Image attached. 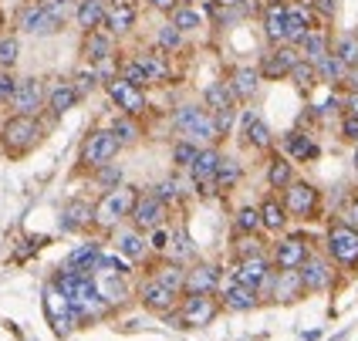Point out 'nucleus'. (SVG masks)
<instances>
[{
    "label": "nucleus",
    "instance_id": "obj_48",
    "mask_svg": "<svg viewBox=\"0 0 358 341\" xmlns=\"http://www.w3.org/2000/svg\"><path fill=\"white\" fill-rule=\"evenodd\" d=\"M125 176H122V166H115V162H108V166H101V169H95V182H99L105 193H112V189H119V186H125Z\"/></svg>",
    "mask_w": 358,
    "mask_h": 341
},
{
    "label": "nucleus",
    "instance_id": "obj_2",
    "mask_svg": "<svg viewBox=\"0 0 358 341\" xmlns=\"http://www.w3.org/2000/svg\"><path fill=\"white\" fill-rule=\"evenodd\" d=\"M136 200H139V189H136V186H119V189H112V193H101V200L95 203L92 226H95V230H119L122 223L129 220Z\"/></svg>",
    "mask_w": 358,
    "mask_h": 341
},
{
    "label": "nucleus",
    "instance_id": "obj_28",
    "mask_svg": "<svg viewBox=\"0 0 358 341\" xmlns=\"http://www.w3.org/2000/svg\"><path fill=\"white\" fill-rule=\"evenodd\" d=\"M284 27H287V3H280V0L267 3V10H264V34H267V41L271 44H284L287 41Z\"/></svg>",
    "mask_w": 358,
    "mask_h": 341
},
{
    "label": "nucleus",
    "instance_id": "obj_46",
    "mask_svg": "<svg viewBox=\"0 0 358 341\" xmlns=\"http://www.w3.org/2000/svg\"><path fill=\"white\" fill-rule=\"evenodd\" d=\"M196 156H199V145H196V142L179 139L176 145H173V166H176V169H193Z\"/></svg>",
    "mask_w": 358,
    "mask_h": 341
},
{
    "label": "nucleus",
    "instance_id": "obj_51",
    "mask_svg": "<svg viewBox=\"0 0 358 341\" xmlns=\"http://www.w3.org/2000/svg\"><path fill=\"white\" fill-rule=\"evenodd\" d=\"M169 17H173V27H179L182 34H186V31H196L199 24H203V17H199L193 7H186V3H182V7H176Z\"/></svg>",
    "mask_w": 358,
    "mask_h": 341
},
{
    "label": "nucleus",
    "instance_id": "obj_43",
    "mask_svg": "<svg viewBox=\"0 0 358 341\" xmlns=\"http://www.w3.org/2000/svg\"><path fill=\"white\" fill-rule=\"evenodd\" d=\"M234 230H237V233H243V237H257L260 230H264L257 206H240L237 213H234Z\"/></svg>",
    "mask_w": 358,
    "mask_h": 341
},
{
    "label": "nucleus",
    "instance_id": "obj_7",
    "mask_svg": "<svg viewBox=\"0 0 358 341\" xmlns=\"http://www.w3.org/2000/svg\"><path fill=\"white\" fill-rule=\"evenodd\" d=\"M0 142L10 156H24L41 142V122L34 115H14V119L3 122Z\"/></svg>",
    "mask_w": 358,
    "mask_h": 341
},
{
    "label": "nucleus",
    "instance_id": "obj_45",
    "mask_svg": "<svg viewBox=\"0 0 358 341\" xmlns=\"http://www.w3.org/2000/svg\"><path fill=\"white\" fill-rule=\"evenodd\" d=\"M112 132H115V139H119V145L122 149H129V145H136L139 142V136H142V129H139V122L136 119H119L115 125H112Z\"/></svg>",
    "mask_w": 358,
    "mask_h": 341
},
{
    "label": "nucleus",
    "instance_id": "obj_34",
    "mask_svg": "<svg viewBox=\"0 0 358 341\" xmlns=\"http://www.w3.org/2000/svg\"><path fill=\"white\" fill-rule=\"evenodd\" d=\"M260 210V223H264V230H271V233H280L284 226H287V210H284V203L278 196H267V200L257 206Z\"/></svg>",
    "mask_w": 358,
    "mask_h": 341
},
{
    "label": "nucleus",
    "instance_id": "obj_27",
    "mask_svg": "<svg viewBox=\"0 0 358 341\" xmlns=\"http://www.w3.org/2000/svg\"><path fill=\"white\" fill-rule=\"evenodd\" d=\"M149 193H152V196H156V200H159L166 210H173V206H179V203L186 200L189 186H186V182H182L176 173H173V176H162V180L156 182V186H152Z\"/></svg>",
    "mask_w": 358,
    "mask_h": 341
},
{
    "label": "nucleus",
    "instance_id": "obj_61",
    "mask_svg": "<svg viewBox=\"0 0 358 341\" xmlns=\"http://www.w3.org/2000/svg\"><path fill=\"white\" fill-rule=\"evenodd\" d=\"M345 115H355L358 119V92H348V99H345Z\"/></svg>",
    "mask_w": 358,
    "mask_h": 341
},
{
    "label": "nucleus",
    "instance_id": "obj_58",
    "mask_svg": "<svg viewBox=\"0 0 358 341\" xmlns=\"http://www.w3.org/2000/svg\"><path fill=\"white\" fill-rule=\"evenodd\" d=\"M341 136L358 145V119L355 115H345V119H341Z\"/></svg>",
    "mask_w": 358,
    "mask_h": 341
},
{
    "label": "nucleus",
    "instance_id": "obj_3",
    "mask_svg": "<svg viewBox=\"0 0 358 341\" xmlns=\"http://www.w3.org/2000/svg\"><path fill=\"white\" fill-rule=\"evenodd\" d=\"M324 250H328V261L335 267L358 270V230L352 223H331L328 237H324Z\"/></svg>",
    "mask_w": 358,
    "mask_h": 341
},
{
    "label": "nucleus",
    "instance_id": "obj_13",
    "mask_svg": "<svg viewBox=\"0 0 358 341\" xmlns=\"http://www.w3.org/2000/svg\"><path fill=\"white\" fill-rule=\"evenodd\" d=\"M166 213H169V210H166L152 193H139V200H136L132 213H129V226L139 230V233H152L156 226L166 223Z\"/></svg>",
    "mask_w": 358,
    "mask_h": 341
},
{
    "label": "nucleus",
    "instance_id": "obj_41",
    "mask_svg": "<svg viewBox=\"0 0 358 341\" xmlns=\"http://www.w3.org/2000/svg\"><path fill=\"white\" fill-rule=\"evenodd\" d=\"M243 132H247V142L254 145V149H271V129H267V122L257 119L254 112H247L243 115Z\"/></svg>",
    "mask_w": 358,
    "mask_h": 341
},
{
    "label": "nucleus",
    "instance_id": "obj_31",
    "mask_svg": "<svg viewBox=\"0 0 358 341\" xmlns=\"http://www.w3.org/2000/svg\"><path fill=\"white\" fill-rule=\"evenodd\" d=\"M92 217H95V206H88V203H68L64 210H61V230H88L92 226Z\"/></svg>",
    "mask_w": 358,
    "mask_h": 341
},
{
    "label": "nucleus",
    "instance_id": "obj_49",
    "mask_svg": "<svg viewBox=\"0 0 358 341\" xmlns=\"http://www.w3.org/2000/svg\"><path fill=\"white\" fill-rule=\"evenodd\" d=\"M318 75L324 81H345L348 78V64H345L338 55H328V58L318 64Z\"/></svg>",
    "mask_w": 358,
    "mask_h": 341
},
{
    "label": "nucleus",
    "instance_id": "obj_53",
    "mask_svg": "<svg viewBox=\"0 0 358 341\" xmlns=\"http://www.w3.org/2000/svg\"><path fill=\"white\" fill-rule=\"evenodd\" d=\"M291 78L298 81V88H304V92H308V88L315 85V78H318V68H315L311 61L301 58L298 64H294V71H291Z\"/></svg>",
    "mask_w": 358,
    "mask_h": 341
},
{
    "label": "nucleus",
    "instance_id": "obj_6",
    "mask_svg": "<svg viewBox=\"0 0 358 341\" xmlns=\"http://www.w3.org/2000/svg\"><path fill=\"white\" fill-rule=\"evenodd\" d=\"M119 139H115V132L112 129H95V132H88L85 142H81V152H78V166L81 169H88V173H95L101 166H108V162L119 156Z\"/></svg>",
    "mask_w": 358,
    "mask_h": 341
},
{
    "label": "nucleus",
    "instance_id": "obj_36",
    "mask_svg": "<svg viewBox=\"0 0 358 341\" xmlns=\"http://www.w3.org/2000/svg\"><path fill=\"white\" fill-rule=\"evenodd\" d=\"M78 92H75V85L71 81H61V85H55L51 92H48V108L55 112V115H64V112H71L75 105H78Z\"/></svg>",
    "mask_w": 358,
    "mask_h": 341
},
{
    "label": "nucleus",
    "instance_id": "obj_30",
    "mask_svg": "<svg viewBox=\"0 0 358 341\" xmlns=\"http://www.w3.org/2000/svg\"><path fill=\"white\" fill-rule=\"evenodd\" d=\"M105 14H108V3L105 0H78V7H75V20H78V27L88 34V31H99L101 24H105Z\"/></svg>",
    "mask_w": 358,
    "mask_h": 341
},
{
    "label": "nucleus",
    "instance_id": "obj_33",
    "mask_svg": "<svg viewBox=\"0 0 358 341\" xmlns=\"http://www.w3.org/2000/svg\"><path fill=\"white\" fill-rule=\"evenodd\" d=\"M227 85H230V88H234V95H237V99H254V95H257V88H260V71L257 68H247V64H243V68H234V75H230V81H227Z\"/></svg>",
    "mask_w": 358,
    "mask_h": 341
},
{
    "label": "nucleus",
    "instance_id": "obj_21",
    "mask_svg": "<svg viewBox=\"0 0 358 341\" xmlns=\"http://www.w3.org/2000/svg\"><path fill=\"white\" fill-rule=\"evenodd\" d=\"M311 31H315V10L308 3H287V27H284L287 44H301Z\"/></svg>",
    "mask_w": 358,
    "mask_h": 341
},
{
    "label": "nucleus",
    "instance_id": "obj_32",
    "mask_svg": "<svg viewBox=\"0 0 358 341\" xmlns=\"http://www.w3.org/2000/svg\"><path fill=\"white\" fill-rule=\"evenodd\" d=\"M156 284H162V287H169V291H176V294H182V287H186V267L182 263H173V261H162L152 267V274H149Z\"/></svg>",
    "mask_w": 358,
    "mask_h": 341
},
{
    "label": "nucleus",
    "instance_id": "obj_16",
    "mask_svg": "<svg viewBox=\"0 0 358 341\" xmlns=\"http://www.w3.org/2000/svg\"><path fill=\"white\" fill-rule=\"evenodd\" d=\"M44 101H48V92H44L41 78H20L10 95V108H14V115H38Z\"/></svg>",
    "mask_w": 358,
    "mask_h": 341
},
{
    "label": "nucleus",
    "instance_id": "obj_55",
    "mask_svg": "<svg viewBox=\"0 0 358 341\" xmlns=\"http://www.w3.org/2000/svg\"><path fill=\"white\" fill-rule=\"evenodd\" d=\"M17 51H20L17 38H3L0 41V64H3V68H10V64L17 61Z\"/></svg>",
    "mask_w": 358,
    "mask_h": 341
},
{
    "label": "nucleus",
    "instance_id": "obj_42",
    "mask_svg": "<svg viewBox=\"0 0 358 341\" xmlns=\"http://www.w3.org/2000/svg\"><path fill=\"white\" fill-rule=\"evenodd\" d=\"M166 261L173 263H196V247H193V240H189V233H173V243H169V254H166Z\"/></svg>",
    "mask_w": 358,
    "mask_h": 341
},
{
    "label": "nucleus",
    "instance_id": "obj_5",
    "mask_svg": "<svg viewBox=\"0 0 358 341\" xmlns=\"http://www.w3.org/2000/svg\"><path fill=\"white\" fill-rule=\"evenodd\" d=\"M68 17V0H41L20 14V27L27 34H55Z\"/></svg>",
    "mask_w": 358,
    "mask_h": 341
},
{
    "label": "nucleus",
    "instance_id": "obj_14",
    "mask_svg": "<svg viewBox=\"0 0 358 341\" xmlns=\"http://www.w3.org/2000/svg\"><path fill=\"white\" fill-rule=\"evenodd\" d=\"M311 257V247L304 237H280L271 250V263L274 270H301V263Z\"/></svg>",
    "mask_w": 358,
    "mask_h": 341
},
{
    "label": "nucleus",
    "instance_id": "obj_8",
    "mask_svg": "<svg viewBox=\"0 0 358 341\" xmlns=\"http://www.w3.org/2000/svg\"><path fill=\"white\" fill-rule=\"evenodd\" d=\"M271 277H274V263L267 254H254V257H240L237 267H234V281L257 291L260 301L271 294Z\"/></svg>",
    "mask_w": 358,
    "mask_h": 341
},
{
    "label": "nucleus",
    "instance_id": "obj_10",
    "mask_svg": "<svg viewBox=\"0 0 358 341\" xmlns=\"http://www.w3.org/2000/svg\"><path fill=\"white\" fill-rule=\"evenodd\" d=\"M220 159H223V152H220L217 145H206V149H199L196 162H193V169H189V180L193 186L199 189V196H217V169H220Z\"/></svg>",
    "mask_w": 358,
    "mask_h": 341
},
{
    "label": "nucleus",
    "instance_id": "obj_64",
    "mask_svg": "<svg viewBox=\"0 0 358 341\" xmlns=\"http://www.w3.org/2000/svg\"><path fill=\"white\" fill-rule=\"evenodd\" d=\"M355 217H358V203H355Z\"/></svg>",
    "mask_w": 358,
    "mask_h": 341
},
{
    "label": "nucleus",
    "instance_id": "obj_22",
    "mask_svg": "<svg viewBox=\"0 0 358 341\" xmlns=\"http://www.w3.org/2000/svg\"><path fill=\"white\" fill-rule=\"evenodd\" d=\"M101 254H105V250H101L99 240H85V243H78V247L68 254L64 267H68V270H78V274H92V277H95Z\"/></svg>",
    "mask_w": 358,
    "mask_h": 341
},
{
    "label": "nucleus",
    "instance_id": "obj_12",
    "mask_svg": "<svg viewBox=\"0 0 358 341\" xmlns=\"http://www.w3.org/2000/svg\"><path fill=\"white\" fill-rule=\"evenodd\" d=\"M220 284H223L220 263L196 261V263L186 267V287H182V294H213V298H217Z\"/></svg>",
    "mask_w": 358,
    "mask_h": 341
},
{
    "label": "nucleus",
    "instance_id": "obj_20",
    "mask_svg": "<svg viewBox=\"0 0 358 341\" xmlns=\"http://www.w3.org/2000/svg\"><path fill=\"white\" fill-rule=\"evenodd\" d=\"M136 20H139V10H136V3H129V0H112L108 3V14H105V31L112 34V38H119V34H129L132 27H136Z\"/></svg>",
    "mask_w": 358,
    "mask_h": 341
},
{
    "label": "nucleus",
    "instance_id": "obj_19",
    "mask_svg": "<svg viewBox=\"0 0 358 341\" xmlns=\"http://www.w3.org/2000/svg\"><path fill=\"white\" fill-rule=\"evenodd\" d=\"M260 304V294L257 291H250V287H243L230 277V284L220 291V307L223 311H234V314H247V311H254Z\"/></svg>",
    "mask_w": 358,
    "mask_h": 341
},
{
    "label": "nucleus",
    "instance_id": "obj_56",
    "mask_svg": "<svg viewBox=\"0 0 358 341\" xmlns=\"http://www.w3.org/2000/svg\"><path fill=\"white\" fill-rule=\"evenodd\" d=\"M95 85H99V78H95V71L88 68V71H78L75 75V92H78L81 99L88 95V92H95Z\"/></svg>",
    "mask_w": 358,
    "mask_h": 341
},
{
    "label": "nucleus",
    "instance_id": "obj_11",
    "mask_svg": "<svg viewBox=\"0 0 358 341\" xmlns=\"http://www.w3.org/2000/svg\"><path fill=\"white\" fill-rule=\"evenodd\" d=\"M136 298H139V304L149 311V314H159V318H169V314L179 307V301H182V294H176V291H169V287L156 284L152 277L142 284Z\"/></svg>",
    "mask_w": 358,
    "mask_h": 341
},
{
    "label": "nucleus",
    "instance_id": "obj_17",
    "mask_svg": "<svg viewBox=\"0 0 358 341\" xmlns=\"http://www.w3.org/2000/svg\"><path fill=\"white\" fill-rule=\"evenodd\" d=\"M301 284H304V291L308 294H321V291H328L331 284H335V270H331V261H324L321 254H311L308 261L301 263Z\"/></svg>",
    "mask_w": 358,
    "mask_h": 341
},
{
    "label": "nucleus",
    "instance_id": "obj_50",
    "mask_svg": "<svg viewBox=\"0 0 358 341\" xmlns=\"http://www.w3.org/2000/svg\"><path fill=\"white\" fill-rule=\"evenodd\" d=\"M145 243H149V250H152V254L166 257V254H169V243H173V230L162 223V226H156L152 233H145Z\"/></svg>",
    "mask_w": 358,
    "mask_h": 341
},
{
    "label": "nucleus",
    "instance_id": "obj_39",
    "mask_svg": "<svg viewBox=\"0 0 358 341\" xmlns=\"http://www.w3.org/2000/svg\"><path fill=\"white\" fill-rule=\"evenodd\" d=\"M95 284H99V294H101V301L108 304V311L129 301V287H125V277H95Z\"/></svg>",
    "mask_w": 358,
    "mask_h": 341
},
{
    "label": "nucleus",
    "instance_id": "obj_47",
    "mask_svg": "<svg viewBox=\"0 0 358 341\" xmlns=\"http://www.w3.org/2000/svg\"><path fill=\"white\" fill-rule=\"evenodd\" d=\"M331 55H338L348 68H358V34H341L335 41V51Z\"/></svg>",
    "mask_w": 358,
    "mask_h": 341
},
{
    "label": "nucleus",
    "instance_id": "obj_15",
    "mask_svg": "<svg viewBox=\"0 0 358 341\" xmlns=\"http://www.w3.org/2000/svg\"><path fill=\"white\" fill-rule=\"evenodd\" d=\"M105 92H108V99L115 101V105H119L129 119H136V115H142V112L149 108L145 92H142V88H136V85H129V81H122V78L108 81V85H105Z\"/></svg>",
    "mask_w": 358,
    "mask_h": 341
},
{
    "label": "nucleus",
    "instance_id": "obj_38",
    "mask_svg": "<svg viewBox=\"0 0 358 341\" xmlns=\"http://www.w3.org/2000/svg\"><path fill=\"white\" fill-rule=\"evenodd\" d=\"M284 149H287V156L294 162H311V159H318V145L311 142V136H304V132H291L287 136V142H284Z\"/></svg>",
    "mask_w": 358,
    "mask_h": 341
},
{
    "label": "nucleus",
    "instance_id": "obj_9",
    "mask_svg": "<svg viewBox=\"0 0 358 341\" xmlns=\"http://www.w3.org/2000/svg\"><path fill=\"white\" fill-rule=\"evenodd\" d=\"M280 203H284L287 217H294V220H315L321 193H318V186H311V182H304V180H294L284 189V200Z\"/></svg>",
    "mask_w": 358,
    "mask_h": 341
},
{
    "label": "nucleus",
    "instance_id": "obj_44",
    "mask_svg": "<svg viewBox=\"0 0 358 341\" xmlns=\"http://www.w3.org/2000/svg\"><path fill=\"white\" fill-rule=\"evenodd\" d=\"M95 274L99 277H129L132 274V263L125 261V257H115V254H101Z\"/></svg>",
    "mask_w": 358,
    "mask_h": 341
},
{
    "label": "nucleus",
    "instance_id": "obj_26",
    "mask_svg": "<svg viewBox=\"0 0 358 341\" xmlns=\"http://www.w3.org/2000/svg\"><path fill=\"white\" fill-rule=\"evenodd\" d=\"M203 108L213 112V115H220V112H234V108H237L234 88H230L227 81H213V85L203 92Z\"/></svg>",
    "mask_w": 358,
    "mask_h": 341
},
{
    "label": "nucleus",
    "instance_id": "obj_63",
    "mask_svg": "<svg viewBox=\"0 0 358 341\" xmlns=\"http://www.w3.org/2000/svg\"><path fill=\"white\" fill-rule=\"evenodd\" d=\"M182 3H186V7H189V3H193V0H182Z\"/></svg>",
    "mask_w": 358,
    "mask_h": 341
},
{
    "label": "nucleus",
    "instance_id": "obj_25",
    "mask_svg": "<svg viewBox=\"0 0 358 341\" xmlns=\"http://www.w3.org/2000/svg\"><path fill=\"white\" fill-rule=\"evenodd\" d=\"M81 55H85V61L99 64V61H105V58H112V55H115V41H112V34H108L105 27L88 31V34L81 38Z\"/></svg>",
    "mask_w": 358,
    "mask_h": 341
},
{
    "label": "nucleus",
    "instance_id": "obj_60",
    "mask_svg": "<svg viewBox=\"0 0 358 341\" xmlns=\"http://www.w3.org/2000/svg\"><path fill=\"white\" fill-rule=\"evenodd\" d=\"M156 10H162V14H173L176 7H182V0H149Z\"/></svg>",
    "mask_w": 358,
    "mask_h": 341
},
{
    "label": "nucleus",
    "instance_id": "obj_40",
    "mask_svg": "<svg viewBox=\"0 0 358 341\" xmlns=\"http://www.w3.org/2000/svg\"><path fill=\"white\" fill-rule=\"evenodd\" d=\"M240 180H243V166H240V159L223 156V159H220V169H217V193H230Z\"/></svg>",
    "mask_w": 358,
    "mask_h": 341
},
{
    "label": "nucleus",
    "instance_id": "obj_35",
    "mask_svg": "<svg viewBox=\"0 0 358 341\" xmlns=\"http://www.w3.org/2000/svg\"><path fill=\"white\" fill-rule=\"evenodd\" d=\"M298 48H301V58H304V61H311L315 68H318L321 61H324L328 55H331V44H328V34H324V31H311V34H308V38L301 41Z\"/></svg>",
    "mask_w": 358,
    "mask_h": 341
},
{
    "label": "nucleus",
    "instance_id": "obj_18",
    "mask_svg": "<svg viewBox=\"0 0 358 341\" xmlns=\"http://www.w3.org/2000/svg\"><path fill=\"white\" fill-rule=\"evenodd\" d=\"M308 291H304V284H301V274L298 270H274V277H271V301L278 304H294L301 301Z\"/></svg>",
    "mask_w": 358,
    "mask_h": 341
},
{
    "label": "nucleus",
    "instance_id": "obj_37",
    "mask_svg": "<svg viewBox=\"0 0 358 341\" xmlns=\"http://www.w3.org/2000/svg\"><path fill=\"white\" fill-rule=\"evenodd\" d=\"M291 182H294V162L284 159V156H278V159L267 162V186H271V189L284 193Z\"/></svg>",
    "mask_w": 358,
    "mask_h": 341
},
{
    "label": "nucleus",
    "instance_id": "obj_23",
    "mask_svg": "<svg viewBox=\"0 0 358 341\" xmlns=\"http://www.w3.org/2000/svg\"><path fill=\"white\" fill-rule=\"evenodd\" d=\"M301 61V55L294 48H278V51H271L264 64H260V78H291V71H294V64Z\"/></svg>",
    "mask_w": 358,
    "mask_h": 341
},
{
    "label": "nucleus",
    "instance_id": "obj_52",
    "mask_svg": "<svg viewBox=\"0 0 358 341\" xmlns=\"http://www.w3.org/2000/svg\"><path fill=\"white\" fill-rule=\"evenodd\" d=\"M156 44H159V51H179L182 48V31L173 27V24H166V27H159V34H156Z\"/></svg>",
    "mask_w": 358,
    "mask_h": 341
},
{
    "label": "nucleus",
    "instance_id": "obj_24",
    "mask_svg": "<svg viewBox=\"0 0 358 341\" xmlns=\"http://www.w3.org/2000/svg\"><path fill=\"white\" fill-rule=\"evenodd\" d=\"M115 250L132 263H142L149 254H152L149 243H145V237H142L139 230H132V226H122L119 233H115Z\"/></svg>",
    "mask_w": 358,
    "mask_h": 341
},
{
    "label": "nucleus",
    "instance_id": "obj_62",
    "mask_svg": "<svg viewBox=\"0 0 358 341\" xmlns=\"http://www.w3.org/2000/svg\"><path fill=\"white\" fill-rule=\"evenodd\" d=\"M355 169H358V149H355Z\"/></svg>",
    "mask_w": 358,
    "mask_h": 341
},
{
    "label": "nucleus",
    "instance_id": "obj_29",
    "mask_svg": "<svg viewBox=\"0 0 358 341\" xmlns=\"http://www.w3.org/2000/svg\"><path fill=\"white\" fill-rule=\"evenodd\" d=\"M136 61H139V68L145 71L149 85H162V81L173 78V68H169V61H166L162 51H139Z\"/></svg>",
    "mask_w": 358,
    "mask_h": 341
},
{
    "label": "nucleus",
    "instance_id": "obj_1",
    "mask_svg": "<svg viewBox=\"0 0 358 341\" xmlns=\"http://www.w3.org/2000/svg\"><path fill=\"white\" fill-rule=\"evenodd\" d=\"M173 129L179 132V139L196 142L199 149H206V145H213L220 139L217 119L203 105H179L176 112H173Z\"/></svg>",
    "mask_w": 358,
    "mask_h": 341
},
{
    "label": "nucleus",
    "instance_id": "obj_57",
    "mask_svg": "<svg viewBox=\"0 0 358 341\" xmlns=\"http://www.w3.org/2000/svg\"><path fill=\"white\" fill-rule=\"evenodd\" d=\"M213 119H217V132H220V139H223V136H230V129H234L237 108H234V112H220V115H213Z\"/></svg>",
    "mask_w": 358,
    "mask_h": 341
},
{
    "label": "nucleus",
    "instance_id": "obj_4",
    "mask_svg": "<svg viewBox=\"0 0 358 341\" xmlns=\"http://www.w3.org/2000/svg\"><path fill=\"white\" fill-rule=\"evenodd\" d=\"M220 311V298L213 294H186L182 301H179L176 314H169V324H176V328H206V324H213Z\"/></svg>",
    "mask_w": 358,
    "mask_h": 341
},
{
    "label": "nucleus",
    "instance_id": "obj_59",
    "mask_svg": "<svg viewBox=\"0 0 358 341\" xmlns=\"http://www.w3.org/2000/svg\"><path fill=\"white\" fill-rule=\"evenodd\" d=\"M14 88H17V78H10V75H0V99L10 101V95H14Z\"/></svg>",
    "mask_w": 358,
    "mask_h": 341
},
{
    "label": "nucleus",
    "instance_id": "obj_54",
    "mask_svg": "<svg viewBox=\"0 0 358 341\" xmlns=\"http://www.w3.org/2000/svg\"><path fill=\"white\" fill-rule=\"evenodd\" d=\"M122 81H129V85H136V88H145L149 85V78H145V71L139 68V61H122V71H119Z\"/></svg>",
    "mask_w": 358,
    "mask_h": 341
}]
</instances>
